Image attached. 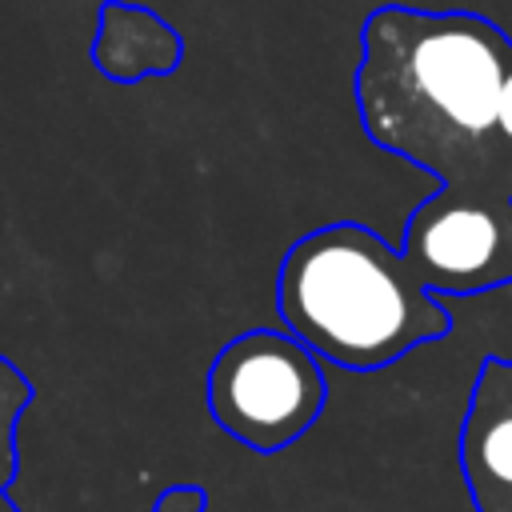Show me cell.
Listing matches in <instances>:
<instances>
[{
    "label": "cell",
    "mask_w": 512,
    "mask_h": 512,
    "mask_svg": "<svg viewBox=\"0 0 512 512\" xmlns=\"http://www.w3.org/2000/svg\"><path fill=\"white\" fill-rule=\"evenodd\" d=\"M368 140L436 176L432 204L512 220V36L480 12L380 4L360 28Z\"/></svg>",
    "instance_id": "1"
},
{
    "label": "cell",
    "mask_w": 512,
    "mask_h": 512,
    "mask_svg": "<svg viewBox=\"0 0 512 512\" xmlns=\"http://www.w3.org/2000/svg\"><path fill=\"white\" fill-rule=\"evenodd\" d=\"M276 316L316 360L376 372L444 340L452 312L400 248L356 220L304 232L276 268Z\"/></svg>",
    "instance_id": "2"
},
{
    "label": "cell",
    "mask_w": 512,
    "mask_h": 512,
    "mask_svg": "<svg viewBox=\"0 0 512 512\" xmlns=\"http://www.w3.org/2000/svg\"><path fill=\"white\" fill-rule=\"evenodd\" d=\"M204 396L216 428L236 444L272 456L320 420L328 376L284 328H248L212 356Z\"/></svg>",
    "instance_id": "3"
},
{
    "label": "cell",
    "mask_w": 512,
    "mask_h": 512,
    "mask_svg": "<svg viewBox=\"0 0 512 512\" xmlns=\"http://www.w3.org/2000/svg\"><path fill=\"white\" fill-rule=\"evenodd\" d=\"M184 60L180 32L160 20L152 8L128 4V0H104L100 4V28L92 40V64L116 80L136 84L144 76H172Z\"/></svg>",
    "instance_id": "4"
},
{
    "label": "cell",
    "mask_w": 512,
    "mask_h": 512,
    "mask_svg": "<svg viewBox=\"0 0 512 512\" xmlns=\"http://www.w3.org/2000/svg\"><path fill=\"white\" fill-rule=\"evenodd\" d=\"M32 396H36L32 380L0 352V512H20L8 488H12L16 468H20L16 428H20V416H24V408L32 404Z\"/></svg>",
    "instance_id": "5"
},
{
    "label": "cell",
    "mask_w": 512,
    "mask_h": 512,
    "mask_svg": "<svg viewBox=\"0 0 512 512\" xmlns=\"http://www.w3.org/2000/svg\"><path fill=\"white\" fill-rule=\"evenodd\" d=\"M152 512H208V492L200 484H172L156 496Z\"/></svg>",
    "instance_id": "6"
}]
</instances>
